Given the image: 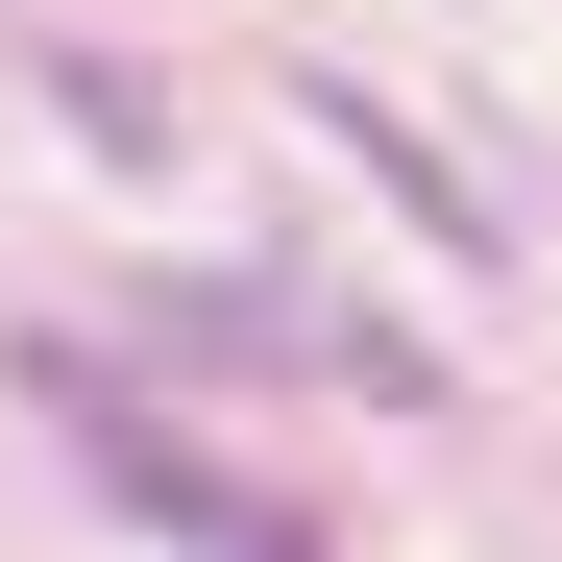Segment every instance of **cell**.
I'll use <instances>...</instances> for the list:
<instances>
[{
	"mask_svg": "<svg viewBox=\"0 0 562 562\" xmlns=\"http://www.w3.org/2000/svg\"><path fill=\"white\" fill-rule=\"evenodd\" d=\"M0 392H25L74 464H99V514H123V538H171V562H342L318 514H269L245 464H221V416H171L123 342H0Z\"/></svg>",
	"mask_w": 562,
	"mask_h": 562,
	"instance_id": "1",
	"label": "cell"
},
{
	"mask_svg": "<svg viewBox=\"0 0 562 562\" xmlns=\"http://www.w3.org/2000/svg\"><path fill=\"white\" fill-rule=\"evenodd\" d=\"M294 123H318L342 171H392V196H416V245H440V269H514V221H490V196H464V171H440V147H416L392 99H367V74H294Z\"/></svg>",
	"mask_w": 562,
	"mask_h": 562,
	"instance_id": "2",
	"label": "cell"
},
{
	"mask_svg": "<svg viewBox=\"0 0 562 562\" xmlns=\"http://www.w3.org/2000/svg\"><path fill=\"white\" fill-rule=\"evenodd\" d=\"M49 99H74V147H123V171L171 147V99H147V74H123V49H74V74H49Z\"/></svg>",
	"mask_w": 562,
	"mask_h": 562,
	"instance_id": "3",
	"label": "cell"
}]
</instances>
